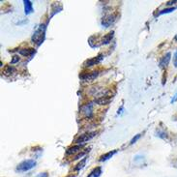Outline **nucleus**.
Segmentation results:
<instances>
[{"label": "nucleus", "mask_w": 177, "mask_h": 177, "mask_svg": "<svg viewBox=\"0 0 177 177\" xmlns=\"http://www.w3.org/2000/svg\"><path fill=\"white\" fill-rule=\"evenodd\" d=\"M46 28L47 26L45 24H42L40 25L38 29L34 32L33 36H32V41L34 44H36L37 46H40L41 44L44 42L45 40V37H46Z\"/></svg>", "instance_id": "f257e3e1"}, {"label": "nucleus", "mask_w": 177, "mask_h": 177, "mask_svg": "<svg viewBox=\"0 0 177 177\" xmlns=\"http://www.w3.org/2000/svg\"><path fill=\"white\" fill-rule=\"evenodd\" d=\"M35 166H36V162L34 160H25L21 164H18V166L17 167V170L20 172H25L32 169Z\"/></svg>", "instance_id": "f03ea898"}, {"label": "nucleus", "mask_w": 177, "mask_h": 177, "mask_svg": "<svg viewBox=\"0 0 177 177\" xmlns=\"http://www.w3.org/2000/svg\"><path fill=\"white\" fill-rule=\"evenodd\" d=\"M95 136H96V133L95 132H91V133H86V134H83V135H80L79 137H78L75 138V142L77 143L78 145H80L83 143H85L86 141L90 140L91 138H93Z\"/></svg>", "instance_id": "7ed1b4c3"}, {"label": "nucleus", "mask_w": 177, "mask_h": 177, "mask_svg": "<svg viewBox=\"0 0 177 177\" xmlns=\"http://www.w3.org/2000/svg\"><path fill=\"white\" fill-rule=\"evenodd\" d=\"M118 15L117 14H110L106 15L103 17L102 20V24L104 25L105 27H110V25H112L117 20Z\"/></svg>", "instance_id": "20e7f679"}, {"label": "nucleus", "mask_w": 177, "mask_h": 177, "mask_svg": "<svg viewBox=\"0 0 177 177\" xmlns=\"http://www.w3.org/2000/svg\"><path fill=\"white\" fill-rule=\"evenodd\" d=\"M104 59V55L102 54H99L98 56H95L93 58H90V59H87L84 63H83V67L84 68H87V67H92L94 65H97L98 63H100Z\"/></svg>", "instance_id": "39448f33"}, {"label": "nucleus", "mask_w": 177, "mask_h": 177, "mask_svg": "<svg viewBox=\"0 0 177 177\" xmlns=\"http://www.w3.org/2000/svg\"><path fill=\"white\" fill-rule=\"evenodd\" d=\"M99 75V71H93V72H89V73H83L79 75V79L88 81V80H93L95 79Z\"/></svg>", "instance_id": "423d86ee"}, {"label": "nucleus", "mask_w": 177, "mask_h": 177, "mask_svg": "<svg viewBox=\"0 0 177 177\" xmlns=\"http://www.w3.org/2000/svg\"><path fill=\"white\" fill-rule=\"evenodd\" d=\"M110 101H111V97H109V96H106V95H105V96H102V97H100V98L95 100V103L98 104V105L103 106V105L110 104Z\"/></svg>", "instance_id": "0eeeda50"}, {"label": "nucleus", "mask_w": 177, "mask_h": 177, "mask_svg": "<svg viewBox=\"0 0 177 177\" xmlns=\"http://www.w3.org/2000/svg\"><path fill=\"white\" fill-rule=\"evenodd\" d=\"M24 13L25 15H30L31 13H33V5L32 2L29 1V0H24Z\"/></svg>", "instance_id": "6e6552de"}, {"label": "nucleus", "mask_w": 177, "mask_h": 177, "mask_svg": "<svg viewBox=\"0 0 177 177\" xmlns=\"http://www.w3.org/2000/svg\"><path fill=\"white\" fill-rule=\"evenodd\" d=\"M92 110H93V104L89 103V104H86L85 106L81 107V112L84 113L86 116H90L91 113H92Z\"/></svg>", "instance_id": "1a4fd4ad"}, {"label": "nucleus", "mask_w": 177, "mask_h": 177, "mask_svg": "<svg viewBox=\"0 0 177 177\" xmlns=\"http://www.w3.org/2000/svg\"><path fill=\"white\" fill-rule=\"evenodd\" d=\"M170 56H171V53L167 52V53L161 59V61H160V67H161V68H165V67H167V66L168 65V62H169V60H170Z\"/></svg>", "instance_id": "9d476101"}, {"label": "nucleus", "mask_w": 177, "mask_h": 177, "mask_svg": "<svg viewBox=\"0 0 177 177\" xmlns=\"http://www.w3.org/2000/svg\"><path fill=\"white\" fill-rule=\"evenodd\" d=\"M18 52H20L21 55L23 56H31L35 53V49L34 48H23V49H21L18 50Z\"/></svg>", "instance_id": "9b49d317"}, {"label": "nucleus", "mask_w": 177, "mask_h": 177, "mask_svg": "<svg viewBox=\"0 0 177 177\" xmlns=\"http://www.w3.org/2000/svg\"><path fill=\"white\" fill-rule=\"evenodd\" d=\"M113 34H114V32H110V33H109V34H106L103 39H102V45H107V44H110V42H111V40H112V38H113Z\"/></svg>", "instance_id": "f8f14e48"}, {"label": "nucleus", "mask_w": 177, "mask_h": 177, "mask_svg": "<svg viewBox=\"0 0 177 177\" xmlns=\"http://www.w3.org/2000/svg\"><path fill=\"white\" fill-rule=\"evenodd\" d=\"M101 174H102V167H95L87 177H100Z\"/></svg>", "instance_id": "ddd939ff"}, {"label": "nucleus", "mask_w": 177, "mask_h": 177, "mask_svg": "<svg viewBox=\"0 0 177 177\" xmlns=\"http://www.w3.org/2000/svg\"><path fill=\"white\" fill-rule=\"evenodd\" d=\"M116 152H117V150H112V151H110V152L106 153V154H105V155H103V156H101V158H100V162H105V161L110 160V158H111L113 155H114Z\"/></svg>", "instance_id": "4468645a"}, {"label": "nucleus", "mask_w": 177, "mask_h": 177, "mask_svg": "<svg viewBox=\"0 0 177 177\" xmlns=\"http://www.w3.org/2000/svg\"><path fill=\"white\" fill-rule=\"evenodd\" d=\"M80 148H81V145H75V146L69 148V149L67 150V154H68V155H71V154L77 153L78 151L80 150Z\"/></svg>", "instance_id": "2eb2a0df"}, {"label": "nucleus", "mask_w": 177, "mask_h": 177, "mask_svg": "<svg viewBox=\"0 0 177 177\" xmlns=\"http://www.w3.org/2000/svg\"><path fill=\"white\" fill-rule=\"evenodd\" d=\"M15 70L16 69L13 67V66H7V67H5V69H4V71H3V73L5 74V75H10V74H12L13 72H15Z\"/></svg>", "instance_id": "dca6fc26"}, {"label": "nucleus", "mask_w": 177, "mask_h": 177, "mask_svg": "<svg viewBox=\"0 0 177 177\" xmlns=\"http://www.w3.org/2000/svg\"><path fill=\"white\" fill-rule=\"evenodd\" d=\"M175 10V7H171V8H167V9H165V10H163L161 12H159V14L158 15H163V14H167V13H170V12H172Z\"/></svg>", "instance_id": "f3484780"}, {"label": "nucleus", "mask_w": 177, "mask_h": 177, "mask_svg": "<svg viewBox=\"0 0 177 177\" xmlns=\"http://www.w3.org/2000/svg\"><path fill=\"white\" fill-rule=\"evenodd\" d=\"M85 162H86V158H84V159L79 164L78 167H75V169H77V170H79L80 168H83V167H84V165H85Z\"/></svg>", "instance_id": "a211bd4d"}, {"label": "nucleus", "mask_w": 177, "mask_h": 177, "mask_svg": "<svg viewBox=\"0 0 177 177\" xmlns=\"http://www.w3.org/2000/svg\"><path fill=\"white\" fill-rule=\"evenodd\" d=\"M140 135H137V137H134V138H133V140H131V144H134L137 140H138V138H140Z\"/></svg>", "instance_id": "6ab92c4d"}, {"label": "nucleus", "mask_w": 177, "mask_h": 177, "mask_svg": "<svg viewBox=\"0 0 177 177\" xmlns=\"http://www.w3.org/2000/svg\"><path fill=\"white\" fill-rule=\"evenodd\" d=\"M48 173L47 172H43V173H39L37 176H35V177H48Z\"/></svg>", "instance_id": "aec40b11"}, {"label": "nucleus", "mask_w": 177, "mask_h": 177, "mask_svg": "<svg viewBox=\"0 0 177 177\" xmlns=\"http://www.w3.org/2000/svg\"><path fill=\"white\" fill-rule=\"evenodd\" d=\"M173 63H174V66L177 67V52L174 54V58H173Z\"/></svg>", "instance_id": "412c9836"}, {"label": "nucleus", "mask_w": 177, "mask_h": 177, "mask_svg": "<svg viewBox=\"0 0 177 177\" xmlns=\"http://www.w3.org/2000/svg\"><path fill=\"white\" fill-rule=\"evenodd\" d=\"M18 60H20V58H18L17 57V56H14V58H13V60H12V64H14V63H16L17 61H18Z\"/></svg>", "instance_id": "4be33fe9"}, {"label": "nucleus", "mask_w": 177, "mask_h": 177, "mask_svg": "<svg viewBox=\"0 0 177 177\" xmlns=\"http://www.w3.org/2000/svg\"><path fill=\"white\" fill-rule=\"evenodd\" d=\"M176 100H177V92H176V94L174 95V98H172V100H171V103L176 102Z\"/></svg>", "instance_id": "5701e85b"}]
</instances>
